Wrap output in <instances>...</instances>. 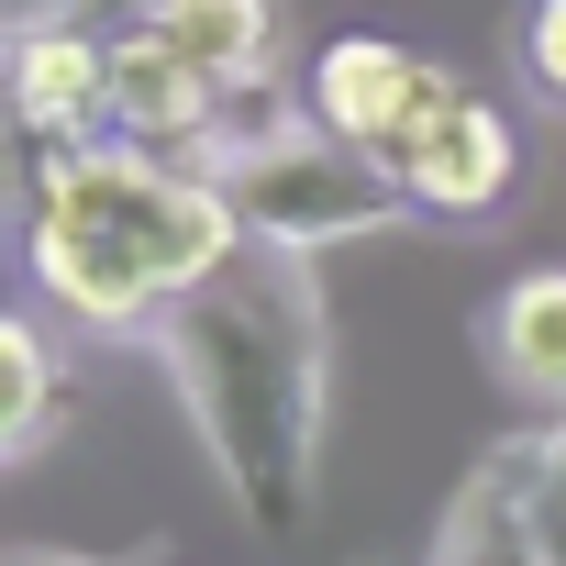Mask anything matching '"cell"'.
<instances>
[{
    "mask_svg": "<svg viewBox=\"0 0 566 566\" xmlns=\"http://www.w3.org/2000/svg\"><path fill=\"white\" fill-rule=\"evenodd\" d=\"M145 334H156V367H167L222 500L255 533H301L323 500V389H334L323 255L233 244Z\"/></svg>",
    "mask_w": 566,
    "mask_h": 566,
    "instance_id": "6da1fadb",
    "label": "cell"
},
{
    "mask_svg": "<svg viewBox=\"0 0 566 566\" xmlns=\"http://www.w3.org/2000/svg\"><path fill=\"white\" fill-rule=\"evenodd\" d=\"M233 244H244L233 200L189 156H156V145H123V134L67 145L56 178H45V211L23 222V255L45 277V301L67 323H101V334L156 323Z\"/></svg>",
    "mask_w": 566,
    "mask_h": 566,
    "instance_id": "7a4b0ae2",
    "label": "cell"
},
{
    "mask_svg": "<svg viewBox=\"0 0 566 566\" xmlns=\"http://www.w3.org/2000/svg\"><path fill=\"white\" fill-rule=\"evenodd\" d=\"M200 178L233 200L244 244H277V255H334V244H367V233L411 222L400 167H378L367 145L323 134L277 78L222 90V134L200 145Z\"/></svg>",
    "mask_w": 566,
    "mask_h": 566,
    "instance_id": "3957f363",
    "label": "cell"
},
{
    "mask_svg": "<svg viewBox=\"0 0 566 566\" xmlns=\"http://www.w3.org/2000/svg\"><path fill=\"white\" fill-rule=\"evenodd\" d=\"M389 167H400L411 211H433V222H489V211L511 200V178H522V134H511L500 101H478L455 67L422 56V101H411Z\"/></svg>",
    "mask_w": 566,
    "mask_h": 566,
    "instance_id": "277c9868",
    "label": "cell"
},
{
    "mask_svg": "<svg viewBox=\"0 0 566 566\" xmlns=\"http://www.w3.org/2000/svg\"><path fill=\"white\" fill-rule=\"evenodd\" d=\"M0 112L34 123L56 156L112 134V34L45 12V23H12V45H0Z\"/></svg>",
    "mask_w": 566,
    "mask_h": 566,
    "instance_id": "5b68a950",
    "label": "cell"
},
{
    "mask_svg": "<svg viewBox=\"0 0 566 566\" xmlns=\"http://www.w3.org/2000/svg\"><path fill=\"white\" fill-rule=\"evenodd\" d=\"M112 134L200 167V145L222 134V90H211L156 23H134V34H112Z\"/></svg>",
    "mask_w": 566,
    "mask_h": 566,
    "instance_id": "8992f818",
    "label": "cell"
},
{
    "mask_svg": "<svg viewBox=\"0 0 566 566\" xmlns=\"http://www.w3.org/2000/svg\"><path fill=\"white\" fill-rule=\"evenodd\" d=\"M411 101H422V56H400L389 34H334V45L312 56V78H301V112H312L323 134L367 145L378 167H389V145H400Z\"/></svg>",
    "mask_w": 566,
    "mask_h": 566,
    "instance_id": "52a82bcc",
    "label": "cell"
},
{
    "mask_svg": "<svg viewBox=\"0 0 566 566\" xmlns=\"http://www.w3.org/2000/svg\"><path fill=\"white\" fill-rule=\"evenodd\" d=\"M433 566H555L544 511H533V444L489 455V467L455 489V511H444V533H433Z\"/></svg>",
    "mask_w": 566,
    "mask_h": 566,
    "instance_id": "ba28073f",
    "label": "cell"
},
{
    "mask_svg": "<svg viewBox=\"0 0 566 566\" xmlns=\"http://www.w3.org/2000/svg\"><path fill=\"white\" fill-rule=\"evenodd\" d=\"M478 345H489V367H500L511 400L566 411V266H522L511 290L478 312Z\"/></svg>",
    "mask_w": 566,
    "mask_h": 566,
    "instance_id": "9c48e42d",
    "label": "cell"
},
{
    "mask_svg": "<svg viewBox=\"0 0 566 566\" xmlns=\"http://www.w3.org/2000/svg\"><path fill=\"white\" fill-rule=\"evenodd\" d=\"M156 34H167L211 90L277 78V0H156Z\"/></svg>",
    "mask_w": 566,
    "mask_h": 566,
    "instance_id": "30bf717a",
    "label": "cell"
},
{
    "mask_svg": "<svg viewBox=\"0 0 566 566\" xmlns=\"http://www.w3.org/2000/svg\"><path fill=\"white\" fill-rule=\"evenodd\" d=\"M56 422H67V367H56L45 323L0 312V455H34V444H56Z\"/></svg>",
    "mask_w": 566,
    "mask_h": 566,
    "instance_id": "8fae6325",
    "label": "cell"
},
{
    "mask_svg": "<svg viewBox=\"0 0 566 566\" xmlns=\"http://www.w3.org/2000/svg\"><path fill=\"white\" fill-rule=\"evenodd\" d=\"M45 178H56V145L34 134V123H12V112H0V222H34L45 211Z\"/></svg>",
    "mask_w": 566,
    "mask_h": 566,
    "instance_id": "7c38bea8",
    "label": "cell"
},
{
    "mask_svg": "<svg viewBox=\"0 0 566 566\" xmlns=\"http://www.w3.org/2000/svg\"><path fill=\"white\" fill-rule=\"evenodd\" d=\"M522 67H533V90L566 112V0H533V12H522Z\"/></svg>",
    "mask_w": 566,
    "mask_h": 566,
    "instance_id": "4fadbf2b",
    "label": "cell"
},
{
    "mask_svg": "<svg viewBox=\"0 0 566 566\" xmlns=\"http://www.w3.org/2000/svg\"><path fill=\"white\" fill-rule=\"evenodd\" d=\"M533 511L566 522V411H555V433H533Z\"/></svg>",
    "mask_w": 566,
    "mask_h": 566,
    "instance_id": "5bb4252c",
    "label": "cell"
},
{
    "mask_svg": "<svg viewBox=\"0 0 566 566\" xmlns=\"http://www.w3.org/2000/svg\"><path fill=\"white\" fill-rule=\"evenodd\" d=\"M67 23H90V34H134V23H156V0H56Z\"/></svg>",
    "mask_w": 566,
    "mask_h": 566,
    "instance_id": "9a60e30c",
    "label": "cell"
},
{
    "mask_svg": "<svg viewBox=\"0 0 566 566\" xmlns=\"http://www.w3.org/2000/svg\"><path fill=\"white\" fill-rule=\"evenodd\" d=\"M0 566H90V555H0Z\"/></svg>",
    "mask_w": 566,
    "mask_h": 566,
    "instance_id": "2e32d148",
    "label": "cell"
},
{
    "mask_svg": "<svg viewBox=\"0 0 566 566\" xmlns=\"http://www.w3.org/2000/svg\"><path fill=\"white\" fill-rule=\"evenodd\" d=\"M544 544H555V566H566V522H544Z\"/></svg>",
    "mask_w": 566,
    "mask_h": 566,
    "instance_id": "e0dca14e",
    "label": "cell"
},
{
    "mask_svg": "<svg viewBox=\"0 0 566 566\" xmlns=\"http://www.w3.org/2000/svg\"><path fill=\"white\" fill-rule=\"evenodd\" d=\"M0 45H12V23H0Z\"/></svg>",
    "mask_w": 566,
    "mask_h": 566,
    "instance_id": "ac0fdd59",
    "label": "cell"
}]
</instances>
